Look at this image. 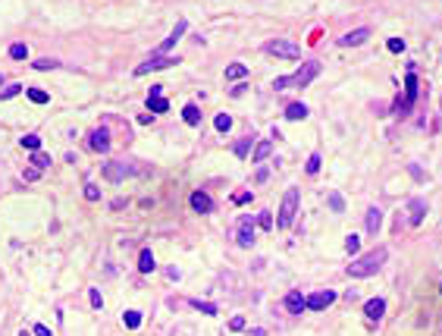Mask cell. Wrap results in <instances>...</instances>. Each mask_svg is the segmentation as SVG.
Wrapping results in <instances>:
<instances>
[{"instance_id":"obj_17","label":"cell","mask_w":442,"mask_h":336,"mask_svg":"<svg viewBox=\"0 0 442 336\" xmlns=\"http://www.w3.org/2000/svg\"><path fill=\"white\" fill-rule=\"evenodd\" d=\"M380 226H382V211L374 204V207H367V233H370V236H376V233H380Z\"/></svg>"},{"instance_id":"obj_19","label":"cell","mask_w":442,"mask_h":336,"mask_svg":"<svg viewBox=\"0 0 442 336\" xmlns=\"http://www.w3.org/2000/svg\"><path fill=\"white\" fill-rule=\"evenodd\" d=\"M182 120L188 126H198V123H201V107H198V104H185V107H182Z\"/></svg>"},{"instance_id":"obj_10","label":"cell","mask_w":442,"mask_h":336,"mask_svg":"<svg viewBox=\"0 0 442 336\" xmlns=\"http://www.w3.org/2000/svg\"><path fill=\"white\" fill-rule=\"evenodd\" d=\"M332 302H336V292H332V289H320V292H314V295L304 298V308H308V311H323V308H330Z\"/></svg>"},{"instance_id":"obj_4","label":"cell","mask_w":442,"mask_h":336,"mask_svg":"<svg viewBox=\"0 0 442 336\" xmlns=\"http://www.w3.org/2000/svg\"><path fill=\"white\" fill-rule=\"evenodd\" d=\"M417 76H414V66H408V79H404V98H398L395 101V113L398 117H408L411 113V107L417 104Z\"/></svg>"},{"instance_id":"obj_16","label":"cell","mask_w":442,"mask_h":336,"mask_svg":"<svg viewBox=\"0 0 442 336\" xmlns=\"http://www.w3.org/2000/svg\"><path fill=\"white\" fill-rule=\"evenodd\" d=\"M364 314H367V320H382V314H386V298H370L364 305Z\"/></svg>"},{"instance_id":"obj_45","label":"cell","mask_w":442,"mask_h":336,"mask_svg":"<svg viewBox=\"0 0 442 336\" xmlns=\"http://www.w3.org/2000/svg\"><path fill=\"white\" fill-rule=\"evenodd\" d=\"M266 176H270V170L260 167V170H258V182H266Z\"/></svg>"},{"instance_id":"obj_28","label":"cell","mask_w":442,"mask_h":336,"mask_svg":"<svg viewBox=\"0 0 442 336\" xmlns=\"http://www.w3.org/2000/svg\"><path fill=\"white\" fill-rule=\"evenodd\" d=\"M32 66L44 73V69H56V66H60V60H54V57H41V60H32Z\"/></svg>"},{"instance_id":"obj_11","label":"cell","mask_w":442,"mask_h":336,"mask_svg":"<svg viewBox=\"0 0 442 336\" xmlns=\"http://www.w3.org/2000/svg\"><path fill=\"white\" fill-rule=\"evenodd\" d=\"M408 220H411V226H420L424 223V217H426V211H430V204H426V198H411L408 201Z\"/></svg>"},{"instance_id":"obj_48","label":"cell","mask_w":442,"mask_h":336,"mask_svg":"<svg viewBox=\"0 0 442 336\" xmlns=\"http://www.w3.org/2000/svg\"><path fill=\"white\" fill-rule=\"evenodd\" d=\"M0 85H4V73H0Z\"/></svg>"},{"instance_id":"obj_42","label":"cell","mask_w":442,"mask_h":336,"mask_svg":"<svg viewBox=\"0 0 442 336\" xmlns=\"http://www.w3.org/2000/svg\"><path fill=\"white\" fill-rule=\"evenodd\" d=\"M88 298H91V308H104V298H100V292H98V289H91V292H88Z\"/></svg>"},{"instance_id":"obj_9","label":"cell","mask_w":442,"mask_h":336,"mask_svg":"<svg viewBox=\"0 0 442 336\" xmlns=\"http://www.w3.org/2000/svg\"><path fill=\"white\" fill-rule=\"evenodd\" d=\"M185 29H188V22H185V19H179V22H176V29H172V32L166 35V41H160V44H157L154 57H166V54H170L172 48H176V41H179L182 35H185Z\"/></svg>"},{"instance_id":"obj_8","label":"cell","mask_w":442,"mask_h":336,"mask_svg":"<svg viewBox=\"0 0 442 336\" xmlns=\"http://www.w3.org/2000/svg\"><path fill=\"white\" fill-rule=\"evenodd\" d=\"M176 63H179V57H148L144 63L135 66V76H148V73H154V69H170Z\"/></svg>"},{"instance_id":"obj_3","label":"cell","mask_w":442,"mask_h":336,"mask_svg":"<svg viewBox=\"0 0 442 336\" xmlns=\"http://www.w3.org/2000/svg\"><path fill=\"white\" fill-rule=\"evenodd\" d=\"M298 201H301V192H298V185H292V189L282 195V204H279V217H276V226L279 229H288V226L295 223Z\"/></svg>"},{"instance_id":"obj_37","label":"cell","mask_w":442,"mask_h":336,"mask_svg":"<svg viewBox=\"0 0 442 336\" xmlns=\"http://www.w3.org/2000/svg\"><path fill=\"white\" fill-rule=\"evenodd\" d=\"M192 305H194L198 311H204V314H210V317L216 314V305H210V302H198V298H194V302H192Z\"/></svg>"},{"instance_id":"obj_29","label":"cell","mask_w":442,"mask_h":336,"mask_svg":"<svg viewBox=\"0 0 442 336\" xmlns=\"http://www.w3.org/2000/svg\"><path fill=\"white\" fill-rule=\"evenodd\" d=\"M28 101L32 104H48L50 95H48V91H41V88H28Z\"/></svg>"},{"instance_id":"obj_24","label":"cell","mask_w":442,"mask_h":336,"mask_svg":"<svg viewBox=\"0 0 442 336\" xmlns=\"http://www.w3.org/2000/svg\"><path fill=\"white\" fill-rule=\"evenodd\" d=\"M304 117H308L304 104H288V107H286V120H304Z\"/></svg>"},{"instance_id":"obj_36","label":"cell","mask_w":442,"mask_h":336,"mask_svg":"<svg viewBox=\"0 0 442 336\" xmlns=\"http://www.w3.org/2000/svg\"><path fill=\"white\" fill-rule=\"evenodd\" d=\"M19 91H22V85H6L4 91H0V101H10V98H16Z\"/></svg>"},{"instance_id":"obj_46","label":"cell","mask_w":442,"mask_h":336,"mask_svg":"<svg viewBox=\"0 0 442 336\" xmlns=\"http://www.w3.org/2000/svg\"><path fill=\"white\" fill-rule=\"evenodd\" d=\"M251 336H266V330H260V327H254V330H251Z\"/></svg>"},{"instance_id":"obj_34","label":"cell","mask_w":442,"mask_h":336,"mask_svg":"<svg viewBox=\"0 0 442 336\" xmlns=\"http://www.w3.org/2000/svg\"><path fill=\"white\" fill-rule=\"evenodd\" d=\"M258 226H260V229H273V214H270V211H260V214H258Z\"/></svg>"},{"instance_id":"obj_26","label":"cell","mask_w":442,"mask_h":336,"mask_svg":"<svg viewBox=\"0 0 442 336\" xmlns=\"http://www.w3.org/2000/svg\"><path fill=\"white\" fill-rule=\"evenodd\" d=\"M32 167H34V170H48V167H50V157L44 154V151H34V154H32Z\"/></svg>"},{"instance_id":"obj_39","label":"cell","mask_w":442,"mask_h":336,"mask_svg":"<svg viewBox=\"0 0 442 336\" xmlns=\"http://www.w3.org/2000/svg\"><path fill=\"white\" fill-rule=\"evenodd\" d=\"M251 198H254L251 192H236L232 195V204H251Z\"/></svg>"},{"instance_id":"obj_35","label":"cell","mask_w":442,"mask_h":336,"mask_svg":"<svg viewBox=\"0 0 442 336\" xmlns=\"http://www.w3.org/2000/svg\"><path fill=\"white\" fill-rule=\"evenodd\" d=\"M85 198H88V201H98V198H100V189H98L94 182H85Z\"/></svg>"},{"instance_id":"obj_12","label":"cell","mask_w":442,"mask_h":336,"mask_svg":"<svg viewBox=\"0 0 442 336\" xmlns=\"http://www.w3.org/2000/svg\"><path fill=\"white\" fill-rule=\"evenodd\" d=\"M192 211H198V214H210L214 211V198L207 192H192Z\"/></svg>"},{"instance_id":"obj_21","label":"cell","mask_w":442,"mask_h":336,"mask_svg":"<svg viewBox=\"0 0 442 336\" xmlns=\"http://www.w3.org/2000/svg\"><path fill=\"white\" fill-rule=\"evenodd\" d=\"M245 76H248L245 63H229L226 66V82H236V79H245Z\"/></svg>"},{"instance_id":"obj_47","label":"cell","mask_w":442,"mask_h":336,"mask_svg":"<svg viewBox=\"0 0 442 336\" xmlns=\"http://www.w3.org/2000/svg\"><path fill=\"white\" fill-rule=\"evenodd\" d=\"M19 336H34V333H28V330H22V333H19Z\"/></svg>"},{"instance_id":"obj_25","label":"cell","mask_w":442,"mask_h":336,"mask_svg":"<svg viewBox=\"0 0 442 336\" xmlns=\"http://www.w3.org/2000/svg\"><path fill=\"white\" fill-rule=\"evenodd\" d=\"M142 311H126V314H122V323H126V327H129V330H138V327H142Z\"/></svg>"},{"instance_id":"obj_6","label":"cell","mask_w":442,"mask_h":336,"mask_svg":"<svg viewBox=\"0 0 442 336\" xmlns=\"http://www.w3.org/2000/svg\"><path fill=\"white\" fill-rule=\"evenodd\" d=\"M132 173H138V170L129 167L126 160H110V164H104V179L107 182H122L126 176H132Z\"/></svg>"},{"instance_id":"obj_20","label":"cell","mask_w":442,"mask_h":336,"mask_svg":"<svg viewBox=\"0 0 442 336\" xmlns=\"http://www.w3.org/2000/svg\"><path fill=\"white\" fill-rule=\"evenodd\" d=\"M148 110H154V113H166L170 110V101L164 95H148Z\"/></svg>"},{"instance_id":"obj_31","label":"cell","mask_w":442,"mask_h":336,"mask_svg":"<svg viewBox=\"0 0 442 336\" xmlns=\"http://www.w3.org/2000/svg\"><path fill=\"white\" fill-rule=\"evenodd\" d=\"M10 57H13V60H28V48H26V44H13V48H10Z\"/></svg>"},{"instance_id":"obj_2","label":"cell","mask_w":442,"mask_h":336,"mask_svg":"<svg viewBox=\"0 0 442 336\" xmlns=\"http://www.w3.org/2000/svg\"><path fill=\"white\" fill-rule=\"evenodd\" d=\"M317 76H320V63H317V60H304L295 76H279L276 82H273V88H276V91H282V88H304V85H310Z\"/></svg>"},{"instance_id":"obj_38","label":"cell","mask_w":442,"mask_h":336,"mask_svg":"<svg viewBox=\"0 0 442 336\" xmlns=\"http://www.w3.org/2000/svg\"><path fill=\"white\" fill-rule=\"evenodd\" d=\"M320 160H323L320 154H310L308 157V173H310V176H314V173H320Z\"/></svg>"},{"instance_id":"obj_1","label":"cell","mask_w":442,"mask_h":336,"mask_svg":"<svg viewBox=\"0 0 442 336\" xmlns=\"http://www.w3.org/2000/svg\"><path fill=\"white\" fill-rule=\"evenodd\" d=\"M386 258H389V248H374V251H367V254H360L358 261H352L345 267V273L348 276H354V280H360V276H374L382 264H386Z\"/></svg>"},{"instance_id":"obj_40","label":"cell","mask_w":442,"mask_h":336,"mask_svg":"<svg viewBox=\"0 0 442 336\" xmlns=\"http://www.w3.org/2000/svg\"><path fill=\"white\" fill-rule=\"evenodd\" d=\"M386 48H389L392 54H402V51H404V41H402V38H389V44H386Z\"/></svg>"},{"instance_id":"obj_32","label":"cell","mask_w":442,"mask_h":336,"mask_svg":"<svg viewBox=\"0 0 442 336\" xmlns=\"http://www.w3.org/2000/svg\"><path fill=\"white\" fill-rule=\"evenodd\" d=\"M330 207H332L336 214H342V211H345V198H342L339 192H330Z\"/></svg>"},{"instance_id":"obj_27","label":"cell","mask_w":442,"mask_h":336,"mask_svg":"<svg viewBox=\"0 0 442 336\" xmlns=\"http://www.w3.org/2000/svg\"><path fill=\"white\" fill-rule=\"evenodd\" d=\"M22 148L26 151H41V135H22Z\"/></svg>"},{"instance_id":"obj_15","label":"cell","mask_w":442,"mask_h":336,"mask_svg":"<svg viewBox=\"0 0 442 336\" xmlns=\"http://www.w3.org/2000/svg\"><path fill=\"white\" fill-rule=\"evenodd\" d=\"M286 311L288 314H301V311H304V295H301V289H292V292L286 295Z\"/></svg>"},{"instance_id":"obj_18","label":"cell","mask_w":442,"mask_h":336,"mask_svg":"<svg viewBox=\"0 0 442 336\" xmlns=\"http://www.w3.org/2000/svg\"><path fill=\"white\" fill-rule=\"evenodd\" d=\"M154 267H157L154 251H150V248H142V254H138V270H142V273H150Z\"/></svg>"},{"instance_id":"obj_43","label":"cell","mask_w":442,"mask_h":336,"mask_svg":"<svg viewBox=\"0 0 442 336\" xmlns=\"http://www.w3.org/2000/svg\"><path fill=\"white\" fill-rule=\"evenodd\" d=\"M32 333H34V336H50V327H44V323H34Z\"/></svg>"},{"instance_id":"obj_23","label":"cell","mask_w":442,"mask_h":336,"mask_svg":"<svg viewBox=\"0 0 442 336\" xmlns=\"http://www.w3.org/2000/svg\"><path fill=\"white\" fill-rule=\"evenodd\" d=\"M251 138H254V135H245V138H238V142L232 145V151H236V157H242V160L248 157V151H251Z\"/></svg>"},{"instance_id":"obj_13","label":"cell","mask_w":442,"mask_h":336,"mask_svg":"<svg viewBox=\"0 0 442 336\" xmlns=\"http://www.w3.org/2000/svg\"><path fill=\"white\" fill-rule=\"evenodd\" d=\"M370 38V29H354V32H348L339 38V48H358V44H364Z\"/></svg>"},{"instance_id":"obj_7","label":"cell","mask_w":442,"mask_h":336,"mask_svg":"<svg viewBox=\"0 0 442 336\" xmlns=\"http://www.w3.org/2000/svg\"><path fill=\"white\" fill-rule=\"evenodd\" d=\"M254 229H258V220H251L248 214H245V217H238V233H236V242H238L242 248H251V245H254V239H258V236H254Z\"/></svg>"},{"instance_id":"obj_14","label":"cell","mask_w":442,"mask_h":336,"mask_svg":"<svg viewBox=\"0 0 442 336\" xmlns=\"http://www.w3.org/2000/svg\"><path fill=\"white\" fill-rule=\"evenodd\" d=\"M88 145L94 148V151H100V154H104V151H110V132L100 126V129H94V132L88 135Z\"/></svg>"},{"instance_id":"obj_44","label":"cell","mask_w":442,"mask_h":336,"mask_svg":"<svg viewBox=\"0 0 442 336\" xmlns=\"http://www.w3.org/2000/svg\"><path fill=\"white\" fill-rule=\"evenodd\" d=\"M38 176H41V170H34V167H28V170H26V179H28V182H34Z\"/></svg>"},{"instance_id":"obj_41","label":"cell","mask_w":442,"mask_h":336,"mask_svg":"<svg viewBox=\"0 0 442 336\" xmlns=\"http://www.w3.org/2000/svg\"><path fill=\"white\" fill-rule=\"evenodd\" d=\"M229 330H236V333H238V330H245V317H242V314H236V317L229 320Z\"/></svg>"},{"instance_id":"obj_5","label":"cell","mask_w":442,"mask_h":336,"mask_svg":"<svg viewBox=\"0 0 442 336\" xmlns=\"http://www.w3.org/2000/svg\"><path fill=\"white\" fill-rule=\"evenodd\" d=\"M264 51H266V54H273V57H282V60H298V57H301V48H298V44L282 41V38L266 41V44H264Z\"/></svg>"},{"instance_id":"obj_33","label":"cell","mask_w":442,"mask_h":336,"mask_svg":"<svg viewBox=\"0 0 442 336\" xmlns=\"http://www.w3.org/2000/svg\"><path fill=\"white\" fill-rule=\"evenodd\" d=\"M345 251H348V254H358V251H360V236H354V233L348 236V239H345Z\"/></svg>"},{"instance_id":"obj_30","label":"cell","mask_w":442,"mask_h":336,"mask_svg":"<svg viewBox=\"0 0 442 336\" xmlns=\"http://www.w3.org/2000/svg\"><path fill=\"white\" fill-rule=\"evenodd\" d=\"M214 126H216V132H229L232 129V117H229V113H220V117L214 120Z\"/></svg>"},{"instance_id":"obj_22","label":"cell","mask_w":442,"mask_h":336,"mask_svg":"<svg viewBox=\"0 0 442 336\" xmlns=\"http://www.w3.org/2000/svg\"><path fill=\"white\" fill-rule=\"evenodd\" d=\"M270 154H273V142H258V145H254L251 160H266Z\"/></svg>"}]
</instances>
